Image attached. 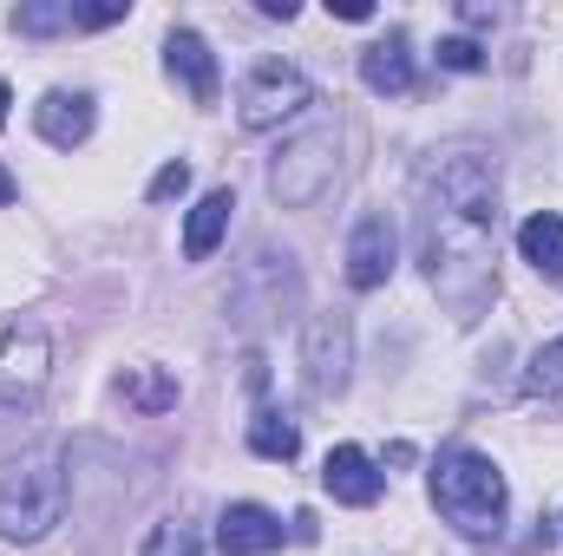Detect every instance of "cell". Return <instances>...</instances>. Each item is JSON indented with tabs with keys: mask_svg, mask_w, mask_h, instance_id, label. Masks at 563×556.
<instances>
[{
	"mask_svg": "<svg viewBox=\"0 0 563 556\" xmlns=\"http://www.w3.org/2000/svg\"><path fill=\"white\" fill-rule=\"evenodd\" d=\"M492 249H498V170L485 151L459 144L420 170V263L452 321H478L492 301Z\"/></svg>",
	"mask_w": 563,
	"mask_h": 556,
	"instance_id": "6da1fadb",
	"label": "cell"
},
{
	"mask_svg": "<svg viewBox=\"0 0 563 556\" xmlns=\"http://www.w3.org/2000/svg\"><path fill=\"white\" fill-rule=\"evenodd\" d=\"M432 504H439L445 524H459L465 537H498V524H505V478H498V465H492L485 452L452 445V452H439V465H432Z\"/></svg>",
	"mask_w": 563,
	"mask_h": 556,
	"instance_id": "7a4b0ae2",
	"label": "cell"
},
{
	"mask_svg": "<svg viewBox=\"0 0 563 556\" xmlns=\"http://www.w3.org/2000/svg\"><path fill=\"white\" fill-rule=\"evenodd\" d=\"M59 518H66V465H59V452H40V458L13 465L7 485H0V537L33 544Z\"/></svg>",
	"mask_w": 563,
	"mask_h": 556,
	"instance_id": "3957f363",
	"label": "cell"
},
{
	"mask_svg": "<svg viewBox=\"0 0 563 556\" xmlns=\"http://www.w3.org/2000/svg\"><path fill=\"white\" fill-rule=\"evenodd\" d=\"M334 170H341V125H334V119H308V125L276 151L269 190H276V203H288V210H308V203L328 197Z\"/></svg>",
	"mask_w": 563,
	"mask_h": 556,
	"instance_id": "277c9868",
	"label": "cell"
},
{
	"mask_svg": "<svg viewBox=\"0 0 563 556\" xmlns=\"http://www.w3.org/2000/svg\"><path fill=\"white\" fill-rule=\"evenodd\" d=\"M308 105H314V86H308V73L288 66V59H263V66L243 79V92H236V119H243L250 132H276L288 119H301Z\"/></svg>",
	"mask_w": 563,
	"mask_h": 556,
	"instance_id": "5b68a950",
	"label": "cell"
},
{
	"mask_svg": "<svg viewBox=\"0 0 563 556\" xmlns=\"http://www.w3.org/2000/svg\"><path fill=\"white\" fill-rule=\"evenodd\" d=\"M46 374H53V347L40 327H7L0 334V400L7 407H33L46 393Z\"/></svg>",
	"mask_w": 563,
	"mask_h": 556,
	"instance_id": "8992f818",
	"label": "cell"
},
{
	"mask_svg": "<svg viewBox=\"0 0 563 556\" xmlns=\"http://www.w3.org/2000/svg\"><path fill=\"white\" fill-rule=\"evenodd\" d=\"M347 360H354V334L341 314L308 321V387L314 393H341L347 387Z\"/></svg>",
	"mask_w": 563,
	"mask_h": 556,
	"instance_id": "52a82bcc",
	"label": "cell"
},
{
	"mask_svg": "<svg viewBox=\"0 0 563 556\" xmlns=\"http://www.w3.org/2000/svg\"><path fill=\"white\" fill-rule=\"evenodd\" d=\"M394 256H400L394 216H361L354 236H347V281L354 288H380V281L394 276Z\"/></svg>",
	"mask_w": 563,
	"mask_h": 556,
	"instance_id": "ba28073f",
	"label": "cell"
},
{
	"mask_svg": "<svg viewBox=\"0 0 563 556\" xmlns=\"http://www.w3.org/2000/svg\"><path fill=\"white\" fill-rule=\"evenodd\" d=\"M217 544H223V556H269L282 551V518L263 504H230L217 518Z\"/></svg>",
	"mask_w": 563,
	"mask_h": 556,
	"instance_id": "9c48e42d",
	"label": "cell"
},
{
	"mask_svg": "<svg viewBox=\"0 0 563 556\" xmlns=\"http://www.w3.org/2000/svg\"><path fill=\"white\" fill-rule=\"evenodd\" d=\"M164 66H170V79H184V92L197 105H217V53L203 46V33H170Z\"/></svg>",
	"mask_w": 563,
	"mask_h": 556,
	"instance_id": "30bf717a",
	"label": "cell"
},
{
	"mask_svg": "<svg viewBox=\"0 0 563 556\" xmlns=\"http://www.w3.org/2000/svg\"><path fill=\"white\" fill-rule=\"evenodd\" d=\"M321 485H328L341 504H354V511H367V504L380 498V471H374V458H367L361 445H334V452H328Z\"/></svg>",
	"mask_w": 563,
	"mask_h": 556,
	"instance_id": "8fae6325",
	"label": "cell"
},
{
	"mask_svg": "<svg viewBox=\"0 0 563 556\" xmlns=\"http://www.w3.org/2000/svg\"><path fill=\"white\" fill-rule=\"evenodd\" d=\"M33 125H40L46 144L73 151V144L92 138V99H86V92H46V99L33 105Z\"/></svg>",
	"mask_w": 563,
	"mask_h": 556,
	"instance_id": "7c38bea8",
	"label": "cell"
},
{
	"mask_svg": "<svg viewBox=\"0 0 563 556\" xmlns=\"http://www.w3.org/2000/svg\"><path fill=\"white\" fill-rule=\"evenodd\" d=\"M361 79L374 86V92H413V46H407V33H387V40H374L367 53H361Z\"/></svg>",
	"mask_w": 563,
	"mask_h": 556,
	"instance_id": "4fadbf2b",
	"label": "cell"
},
{
	"mask_svg": "<svg viewBox=\"0 0 563 556\" xmlns=\"http://www.w3.org/2000/svg\"><path fill=\"white\" fill-rule=\"evenodd\" d=\"M518 249H525V263H531L538 276L563 281V216L558 210L525 216V223H518Z\"/></svg>",
	"mask_w": 563,
	"mask_h": 556,
	"instance_id": "5bb4252c",
	"label": "cell"
},
{
	"mask_svg": "<svg viewBox=\"0 0 563 556\" xmlns=\"http://www.w3.org/2000/svg\"><path fill=\"white\" fill-rule=\"evenodd\" d=\"M230 210H236L230 190H210V197L190 210V223H184V256H190V263H210V256H217V243H223V230H230Z\"/></svg>",
	"mask_w": 563,
	"mask_h": 556,
	"instance_id": "9a60e30c",
	"label": "cell"
},
{
	"mask_svg": "<svg viewBox=\"0 0 563 556\" xmlns=\"http://www.w3.org/2000/svg\"><path fill=\"white\" fill-rule=\"evenodd\" d=\"M250 452H256V458H276V465H288V458L301 452V432H295V419L256 413V419H250Z\"/></svg>",
	"mask_w": 563,
	"mask_h": 556,
	"instance_id": "2e32d148",
	"label": "cell"
},
{
	"mask_svg": "<svg viewBox=\"0 0 563 556\" xmlns=\"http://www.w3.org/2000/svg\"><path fill=\"white\" fill-rule=\"evenodd\" d=\"M13 26L33 33V40H46V33L79 26V7H73V0H33V7H13Z\"/></svg>",
	"mask_w": 563,
	"mask_h": 556,
	"instance_id": "e0dca14e",
	"label": "cell"
},
{
	"mask_svg": "<svg viewBox=\"0 0 563 556\" xmlns=\"http://www.w3.org/2000/svg\"><path fill=\"white\" fill-rule=\"evenodd\" d=\"M525 393H563V334L531 354V367H525Z\"/></svg>",
	"mask_w": 563,
	"mask_h": 556,
	"instance_id": "ac0fdd59",
	"label": "cell"
},
{
	"mask_svg": "<svg viewBox=\"0 0 563 556\" xmlns=\"http://www.w3.org/2000/svg\"><path fill=\"white\" fill-rule=\"evenodd\" d=\"M125 400H139L144 413H164V407H177V387L164 374H151V367H132L125 374Z\"/></svg>",
	"mask_w": 563,
	"mask_h": 556,
	"instance_id": "d6986e66",
	"label": "cell"
},
{
	"mask_svg": "<svg viewBox=\"0 0 563 556\" xmlns=\"http://www.w3.org/2000/svg\"><path fill=\"white\" fill-rule=\"evenodd\" d=\"M139 556H197V531H190V524H177V518H164V524L144 537Z\"/></svg>",
	"mask_w": 563,
	"mask_h": 556,
	"instance_id": "ffe728a7",
	"label": "cell"
},
{
	"mask_svg": "<svg viewBox=\"0 0 563 556\" xmlns=\"http://www.w3.org/2000/svg\"><path fill=\"white\" fill-rule=\"evenodd\" d=\"M439 66H445V73H478L485 53H478L472 40H439Z\"/></svg>",
	"mask_w": 563,
	"mask_h": 556,
	"instance_id": "44dd1931",
	"label": "cell"
},
{
	"mask_svg": "<svg viewBox=\"0 0 563 556\" xmlns=\"http://www.w3.org/2000/svg\"><path fill=\"white\" fill-rule=\"evenodd\" d=\"M184 190H190V164H184V157L151 177V203H170V197H184Z\"/></svg>",
	"mask_w": 563,
	"mask_h": 556,
	"instance_id": "7402d4cb",
	"label": "cell"
},
{
	"mask_svg": "<svg viewBox=\"0 0 563 556\" xmlns=\"http://www.w3.org/2000/svg\"><path fill=\"white\" fill-rule=\"evenodd\" d=\"M112 20H125V0H92V7H79V26H112Z\"/></svg>",
	"mask_w": 563,
	"mask_h": 556,
	"instance_id": "603a6c76",
	"label": "cell"
},
{
	"mask_svg": "<svg viewBox=\"0 0 563 556\" xmlns=\"http://www.w3.org/2000/svg\"><path fill=\"white\" fill-rule=\"evenodd\" d=\"M334 20H374V0H334Z\"/></svg>",
	"mask_w": 563,
	"mask_h": 556,
	"instance_id": "cb8c5ba5",
	"label": "cell"
},
{
	"mask_svg": "<svg viewBox=\"0 0 563 556\" xmlns=\"http://www.w3.org/2000/svg\"><path fill=\"white\" fill-rule=\"evenodd\" d=\"M0 203H13V177L7 170H0Z\"/></svg>",
	"mask_w": 563,
	"mask_h": 556,
	"instance_id": "d4e9b609",
	"label": "cell"
},
{
	"mask_svg": "<svg viewBox=\"0 0 563 556\" xmlns=\"http://www.w3.org/2000/svg\"><path fill=\"white\" fill-rule=\"evenodd\" d=\"M7 105H13V92H7V79H0V125H7Z\"/></svg>",
	"mask_w": 563,
	"mask_h": 556,
	"instance_id": "484cf974",
	"label": "cell"
}]
</instances>
